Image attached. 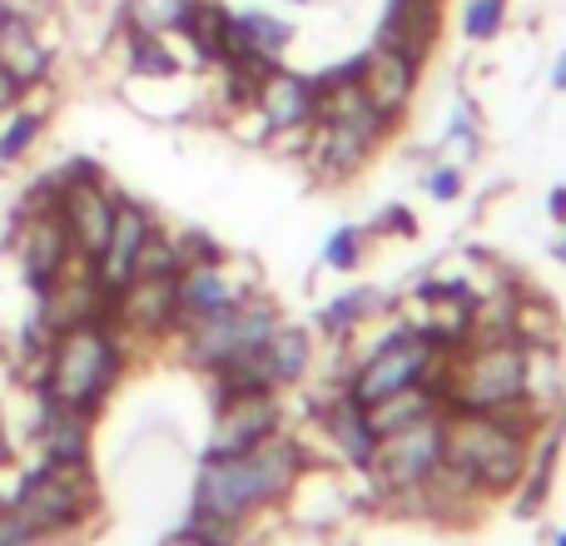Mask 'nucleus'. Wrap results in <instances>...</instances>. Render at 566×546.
Listing matches in <instances>:
<instances>
[{
  "mask_svg": "<svg viewBox=\"0 0 566 546\" xmlns=\"http://www.w3.org/2000/svg\"><path fill=\"white\" fill-rule=\"evenodd\" d=\"M308 468H313V458L293 428L274 432V438H264L249 452H219V458L205 452L199 477H195L189 527H199L219 546H244V537L259 522L283 512L289 492L298 487V477Z\"/></svg>",
  "mask_w": 566,
  "mask_h": 546,
  "instance_id": "nucleus-1",
  "label": "nucleus"
},
{
  "mask_svg": "<svg viewBox=\"0 0 566 546\" xmlns=\"http://www.w3.org/2000/svg\"><path fill=\"white\" fill-rule=\"evenodd\" d=\"M259 288H264V283H259V269L249 264V259H239V254H214V259H199V264H185L175 273L179 323L224 313V308L244 303L249 293H259Z\"/></svg>",
  "mask_w": 566,
  "mask_h": 546,
  "instance_id": "nucleus-9",
  "label": "nucleus"
},
{
  "mask_svg": "<svg viewBox=\"0 0 566 546\" xmlns=\"http://www.w3.org/2000/svg\"><path fill=\"white\" fill-rule=\"evenodd\" d=\"M20 99H25V85H20V80L0 65V115H6V109H15Z\"/></svg>",
  "mask_w": 566,
  "mask_h": 546,
  "instance_id": "nucleus-27",
  "label": "nucleus"
},
{
  "mask_svg": "<svg viewBox=\"0 0 566 546\" xmlns=\"http://www.w3.org/2000/svg\"><path fill=\"white\" fill-rule=\"evenodd\" d=\"M0 65H6L25 90L50 85V75H55V45L45 40L40 25L0 15Z\"/></svg>",
  "mask_w": 566,
  "mask_h": 546,
  "instance_id": "nucleus-17",
  "label": "nucleus"
},
{
  "mask_svg": "<svg viewBox=\"0 0 566 546\" xmlns=\"http://www.w3.org/2000/svg\"><path fill=\"white\" fill-rule=\"evenodd\" d=\"M15 468V432H10V418L6 408H0V472Z\"/></svg>",
  "mask_w": 566,
  "mask_h": 546,
  "instance_id": "nucleus-28",
  "label": "nucleus"
},
{
  "mask_svg": "<svg viewBox=\"0 0 566 546\" xmlns=\"http://www.w3.org/2000/svg\"><path fill=\"white\" fill-rule=\"evenodd\" d=\"M159 546H219V542H209L205 532H199V527H189V522H185V527H179V532H169V537L159 542Z\"/></svg>",
  "mask_w": 566,
  "mask_h": 546,
  "instance_id": "nucleus-29",
  "label": "nucleus"
},
{
  "mask_svg": "<svg viewBox=\"0 0 566 546\" xmlns=\"http://www.w3.org/2000/svg\"><path fill=\"white\" fill-rule=\"evenodd\" d=\"M547 214H552V224H566V185H557L547 195Z\"/></svg>",
  "mask_w": 566,
  "mask_h": 546,
  "instance_id": "nucleus-30",
  "label": "nucleus"
},
{
  "mask_svg": "<svg viewBox=\"0 0 566 546\" xmlns=\"http://www.w3.org/2000/svg\"><path fill=\"white\" fill-rule=\"evenodd\" d=\"M289 402L283 392H269V388H229V392H214V412H209V442L205 452L219 458V452H249L259 448L264 438L283 432Z\"/></svg>",
  "mask_w": 566,
  "mask_h": 546,
  "instance_id": "nucleus-8",
  "label": "nucleus"
},
{
  "mask_svg": "<svg viewBox=\"0 0 566 546\" xmlns=\"http://www.w3.org/2000/svg\"><path fill=\"white\" fill-rule=\"evenodd\" d=\"M552 90H562V95H566V50L552 60Z\"/></svg>",
  "mask_w": 566,
  "mask_h": 546,
  "instance_id": "nucleus-31",
  "label": "nucleus"
},
{
  "mask_svg": "<svg viewBox=\"0 0 566 546\" xmlns=\"http://www.w3.org/2000/svg\"><path fill=\"white\" fill-rule=\"evenodd\" d=\"M507 10L512 0H462V40L472 45H488L507 30Z\"/></svg>",
  "mask_w": 566,
  "mask_h": 546,
  "instance_id": "nucleus-22",
  "label": "nucleus"
},
{
  "mask_svg": "<svg viewBox=\"0 0 566 546\" xmlns=\"http://www.w3.org/2000/svg\"><path fill=\"white\" fill-rule=\"evenodd\" d=\"M0 15L50 30V20H60V0H0Z\"/></svg>",
  "mask_w": 566,
  "mask_h": 546,
  "instance_id": "nucleus-25",
  "label": "nucleus"
},
{
  "mask_svg": "<svg viewBox=\"0 0 566 546\" xmlns=\"http://www.w3.org/2000/svg\"><path fill=\"white\" fill-rule=\"evenodd\" d=\"M438 468H442V412H432V418L408 422L398 432H378V448H373L363 482L388 512H402L408 497Z\"/></svg>",
  "mask_w": 566,
  "mask_h": 546,
  "instance_id": "nucleus-6",
  "label": "nucleus"
},
{
  "mask_svg": "<svg viewBox=\"0 0 566 546\" xmlns=\"http://www.w3.org/2000/svg\"><path fill=\"white\" fill-rule=\"evenodd\" d=\"M6 492H10V487H6V472H0V502H6Z\"/></svg>",
  "mask_w": 566,
  "mask_h": 546,
  "instance_id": "nucleus-33",
  "label": "nucleus"
},
{
  "mask_svg": "<svg viewBox=\"0 0 566 546\" xmlns=\"http://www.w3.org/2000/svg\"><path fill=\"white\" fill-rule=\"evenodd\" d=\"M343 353H348V358H343V372H338L343 392H353L363 408H373V402L392 398V392H408V388L432 382V372H438V363L448 348H442L428 328L398 318L373 343H348Z\"/></svg>",
  "mask_w": 566,
  "mask_h": 546,
  "instance_id": "nucleus-4",
  "label": "nucleus"
},
{
  "mask_svg": "<svg viewBox=\"0 0 566 546\" xmlns=\"http://www.w3.org/2000/svg\"><path fill=\"white\" fill-rule=\"evenodd\" d=\"M40 95H45V85L25 90V99H20L15 109H6V115H0V169L25 165V159L35 155V145L45 139L50 109L40 105Z\"/></svg>",
  "mask_w": 566,
  "mask_h": 546,
  "instance_id": "nucleus-18",
  "label": "nucleus"
},
{
  "mask_svg": "<svg viewBox=\"0 0 566 546\" xmlns=\"http://www.w3.org/2000/svg\"><path fill=\"white\" fill-rule=\"evenodd\" d=\"M279 323H283V308L259 288V293H249L244 303H234V308H224V313L179 323V333L169 338V348L179 353L185 368L205 372V378H219V372H229V368H239V363L254 358Z\"/></svg>",
  "mask_w": 566,
  "mask_h": 546,
  "instance_id": "nucleus-5",
  "label": "nucleus"
},
{
  "mask_svg": "<svg viewBox=\"0 0 566 546\" xmlns=\"http://www.w3.org/2000/svg\"><path fill=\"white\" fill-rule=\"evenodd\" d=\"M368 234L373 239H418V214L408 204H388L368 219Z\"/></svg>",
  "mask_w": 566,
  "mask_h": 546,
  "instance_id": "nucleus-24",
  "label": "nucleus"
},
{
  "mask_svg": "<svg viewBox=\"0 0 566 546\" xmlns=\"http://www.w3.org/2000/svg\"><path fill=\"white\" fill-rule=\"evenodd\" d=\"M195 10L199 0H119L115 30H125V35H179Z\"/></svg>",
  "mask_w": 566,
  "mask_h": 546,
  "instance_id": "nucleus-19",
  "label": "nucleus"
},
{
  "mask_svg": "<svg viewBox=\"0 0 566 546\" xmlns=\"http://www.w3.org/2000/svg\"><path fill=\"white\" fill-rule=\"evenodd\" d=\"M129 363H135L129 343L119 338V328L99 313V318L70 323V328H60L55 338H50L30 388H35L40 398L60 402V408H75V412L99 418L105 402L115 398L119 382H125Z\"/></svg>",
  "mask_w": 566,
  "mask_h": 546,
  "instance_id": "nucleus-2",
  "label": "nucleus"
},
{
  "mask_svg": "<svg viewBox=\"0 0 566 546\" xmlns=\"http://www.w3.org/2000/svg\"><path fill=\"white\" fill-rule=\"evenodd\" d=\"M368 249H373L368 224H338V229H328V239H323L318 264L333 269V273H358L363 259H368Z\"/></svg>",
  "mask_w": 566,
  "mask_h": 546,
  "instance_id": "nucleus-21",
  "label": "nucleus"
},
{
  "mask_svg": "<svg viewBox=\"0 0 566 546\" xmlns=\"http://www.w3.org/2000/svg\"><path fill=\"white\" fill-rule=\"evenodd\" d=\"M155 224H159V219L149 214V209L139 204V199L119 195V204H115V224H109V239H105V249H99V259H95V279L105 283L109 293H115L119 283L135 279L139 249H145V239L155 234Z\"/></svg>",
  "mask_w": 566,
  "mask_h": 546,
  "instance_id": "nucleus-14",
  "label": "nucleus"
},
{
  "mask_svg": "<svg viewBox=\"0 0 566 546\" xmlns=\"http://www.w3.org/2000/svg\"><path fill=\"white\" fill-rule=\"evenodd\" d=\"M442 40V6L432 0H388L378 20V45H392L402 55H412L418 65H428V55Z\"/></svg>",
  "mask_w": 566,
  "mask_h": 546,
  "instance_id": "nucleus-16",
  "label": "nucleus"
},
{
  "mask_svg": "<svg viewBox=\"0 0 566 546\" xmlns=\"http://www.w3.org/2000/svg\"><path fill=\"white\" fill-rule=\"evenodd\" d=\"M0 546H35V537L25 532V522H20L6 502H0Z\"/></svg>",
  "mask_w": 566,
  "mask_h": 546,
  "instance_id": "nucleus-26",
  "label": "nucleus"
},
{
  "mask_svg": "<svg viewBox=\"0 0 566 546\" xmlns=\"http://www.w3.org/2000/svg\"><path fill=\"white\" fill-rule=\"evenodd\" d=\"M249 109L264 119L269 135H289V129H308L318 119V80L308 70H289L269 65L264 75L254 80V95H249Z\"/></svg>",
  "mask_w": 566,
  "mask_h": 546,
  "instance_id": "nucleus-10",
  "label": "nucleus"
},
{
  "mask_svg": "<svg viewBox=\"0 0 566 546\" xmlns=\"http://www.w3.org/2000/svg\"><path fill=\"white\" fill-rule=\"evenodd\" d=\"M378 149H382V139L363 135V129L338 125V119H313L308 145H303V169L318 185H348V179H358L373 165Z\"/></svg>",
  "mask_w": 566,
  "mask_h": 546,
  "instance_id": "nucleus-12",
  "label": "nucleus"
},
{
  "mask_svg": "<svg viewBox=\"0 0 566 546\" xmlns=\"http://www.w3.org/2000/svg\"><path fill=\"white\" fill-rule=\"evenodd\" d=\"M35 398V418H30L25 438H30V452L35 462H55V468H90V452H95V418L90 412H75V408H60V402Z\"/></svg>",
  "mask_w": 566,
  "mask_h": 546,
  "instance_id": "nucleus-11",
  "label": "nucleus"
},
{
  "mask_svg": "<svg viewBox=\"0 0 566 546\" xmlns=\"http://www.w3.org/2000/svg\"><path fill=\"white\" fill-rule=\"evenodd\" d=\"M422 195H428L432 204H458V199L468 195V169L438 155L428 169H422Z\"/></svg>",
  "mask_w": 566,
  "mask_h": 546,
  "instance_id": "nucleus-23",
  "label": "nucleus"
},
{
  "mask_svg": "<svg viewBox=\"0 0 566 546\" xmlns=\"http://www.w3.org/2000/svg\"><path fill=\"white\" fill-rule=\"evenodd\" d=\"M552 546H566V527H562V532H552Z\"/></svg>",
  "mask_w": 566,
  "mask_h": 546,
  "instance_id": "nucleus-32",
  "label": "nucleus"
},
{
  "mask_svg": "<svg viewBox=\"0 0 566 546\" xmlns=\"http://www.w3.org/2000/svg\"><path fill=\"white\" fill-rule=\"evenodd\" d=\"M105 318L119 328V338L135 348H169L179 328V298L175 279L165 273H135L129 283H119L105 303Z\"/></svg>",
  "mask_w": 566,
  "mask_h": 546,
  "instance_id": "nucleus-7",
  "label": "nucleus"
},
{
  "mask_svg": "<svg viewBox=\"0 0 566 546\" xmlns=\"http://www.w3.org/2000/svg\"><path fill=\"white\" fill-rule=\"evenodd\" d=\"M482 155V119H478V105L468 95H458V105L448 109V129H442V159L468 169L472 159Z\"/></svg>",
  "mask_w": 566,
  "mask_h": 546,
  "instance_id": "nucleus-20",
  "label": "nucleus"
},
{
  "mask_svg": "<svg viewBox=\"0 0 566 546\" xmlns=\"http://www.w3.org/2000/svg\"><path fill=\"white\" fill-rule=\"evenodd\" d=\"M6 507L25 522L35 546L80 542L105 512L95 468H55V462H30L15 472L6 492Z\"/></svg>",
  "mask_w": 566,
  "mask_h": 546,
  "instance_id": "nucleus-3",
  "label": "nucleus"
},
{
  "mask_svg": "<svg viewBox=\"0 0 566 546\" xmlns=\"http://www.w3.org/2000/svg\"><path fill=\"white\" fill-rule=\"evenodd\" d=\"M418 80H422V65L392 45H378V40H373V50L358 55V90L368 95V105L378 109L382 119H392V125L408 119L412 99H418Z\"/></svg>",
  "mask_w": 566,
  "mask_h": 546,
  "instance_id": "nucleus-13",
  "label": "nucleus"
},
{
  "mask_svg": "<svg viewBox=\"0 0 566 546\" xmlns=\"http://www.w3.org/2000/svg\"><path fill=\"white\" fill-rule=\"evenodd\" d=\"M432 6H448V0H432Z\"/></svg>",
  "mask_w": 566,
  "mask_h": 546,
  "instance_id": "nucleus-34",
  "label": "nucleus"
},
{
  "mask_svg": "<svg viewBox=\"0 0 566 546\" xmlns=\"http://www.w3.org/2000/svg\"><path fill=\"white\" fill-rule=\"evenodd\" d=\"M388 313H392V298L382 288H343L318 308L313 333H318V343L348 348V343H358L368 333V323L388 318Z\"/></svg>",
  "mask_w": 566,
  "mask_h": 546,
  "instance_id": "nucleus-15",
  "label": "nucleus"
}]
</instances>
